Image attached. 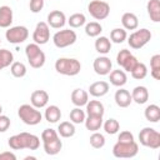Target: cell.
<instances>
[{
	"label": "cell",
	"mask_w": 160,
	"mask_h": 160,
	"mask_svg": "<svg viewBox=\"0 0 160 160\" xmlns=\"http://www.w3.org/2000/svg\"><path fill=\"white\" fill-rule=\"evenodd\" d=\"M59 138V134L56 130L54 129H45L42 132H41V140L42 142H46V141H50V140H54Z\"/></svg>",
	"instance_id": "41"
},
{
	"label": "cell",
	"mask_w": 160,
	"mask_h": 160,
	"mask_svg": "<svg viewBox=\"0 0 160 160\" xmlns=\"http://www.w3.org/2000/svg\"><path fill=\"white\" fill-rule=\"evenodd\" d=\"M30 102L36 109H42L49 102V94L45 90H35L30 96Z\"/></svg>",
	"instance_id": "14"
},
{
	"label": "cell",
	"mask_w": 160,
	"mask_h": 160,
	"mask_svg": "<svg viewBox=\"0 0 160 160\" xmlns=\"http://www.w3.org/2000/svg\"><path fill=\"white\" fill-rule=\"evenodd\" d=\"M14 61V55L8 49H0V70L10 66Z\"/></svg>",
	"instance_id": "34"
},
{
	"label": "cell",
	"mask_w": 160,
	"mask_h": 160,
	"mask_svg": "<svg viewBox=\"0 0 160 160\" xmlns=\"http://www.w3.org/2000/svg\"><path fill=\"white\" fill-rule=\"evenodd\" d=\"M139 141L142 146L150 149L160 148V132L152 128H144L139 132Z\"/></svg>",
	"instance_id": "5"
},
{
	"label": "cell",
	"mask_w": 160,
	"mask_h": 160,
	"mask_svg": "<svg viewBox=\"0 0 160 160\" xmlns=\"http://www.w3.org/2000/svg\"><path fill=\"white\" fill-rule=\"evenodd\" d=\"M25 55L28 58V61L30 64L31 68L34 69H40L44 66L46 56L45 52L40 49V45L32 42V44H28L25 48Z\"/></svg>",
	"instance_id": "4"
},
{
	"label": "cell",
	"mask_w": 160,
	"mask_h": 160,
	"mask_svg": "<svg viewBox=\"0 0 160 160\" xmlns=\"http://www.w3.org/2000/svg\"><path fill=\"white\" fill-rule=\"evenodd\" d=\"M131 99L138 105H142L149 100V90L142 85L135 86L131 91Z\"/></svg>",
	"instance_id": "17"
},
{
	"label": "cell",
	"mask_w": 160,
	"mask_h": 160,
	"mask_svg": "<svg viewBox=\"0 0 160 160\" xmlns=\"http://www.w3.org/2000/svg\"><path fill=\"white\" fill-rule=\"evenodd\" d=\"M44 1L45 0H30V2H29L30 11L34 12V14L40 12L42 10V8H44Z\"/></svg>",
	"instance_id": "42"
},
{
	"label": "cell",
	"mask_w": 160,
	"mask_h": 160,
	"mask_svg": "<svg viewBox=\"0 0 160 160\" xmlns=\"http://www.w3.org/2000/svg\"><path fill=\"white\" fill-rule=\"evenodd\" d=\"M150 74L155 80H160V54H155L150 59Z\"/></svg>",
	"instance_id": "31"
},
{
	"label": "cell",
	"mask_w": 160,
	"mask_h": 160,
	"mask_svg": "<svg viewBox=\"0 0 160 160\" xmlns=\"http://www.w3.org/2000/svg\"><path fill=\"white\" fill-rule=\"evenodd\" d=\"M102 128H104L106 134L114 135V134H116L120 130V124H119V121L116 119L111 118V119H108L105 122H102Z\"/></svg>",
	"instance_id": "37"
},
{
	"label": "cell",
	"mask_w": 160,
	"mask_h": 160,
	"mask_svg": "<svg viewBox=\"0 0 160 160\" xmlns=\"http://www.w3.org/2000/svg\"><path fill=\"white\" fill-rule=\"evenodd\" d=\"M126 39H128L129 46H130L131 49L138 50V49L144 48V46L151 40V32H150V30L142 28V29H140V30H135L134 32H131L130 36L126 38Z\"/></svg>",
	"instance_id": "7"
},
{
	"label": "cell",
	"mask_w": 160,
	"mask_h": 160,
	"mask_svg": "<svg viewBox=\"0 0 160 160\" xmlns=\"http://www.w3.org/2000/svg\"><path fill=\"white\" fill-rule=\"evenodd\" d=\"M130 55H131V51H130V50H128V49H121V50L118 52V55H116V62H118V65L121 66V65L124 64V61L126 60V58L130 56Z\"/></svg>",
	"instance_id": "43"
},
{
	"label": "cell",
	"mask_w": 160,
	"mask_h": 160,
	"mask_svg": "<svg viewBox=\"0 0 160 160\" xmlns=\"http://www.w3.org/2000/svg\"><path fill=\"white\" fill-rule=\"evenodd\" d=\"M146 10L150 20L154 22L160 21V0H149L146 4Z\"/></svg>",
	"instance_id": "23"
},
{
	"label": "cell",
	"mask_w": 160,
	"mask_h": 160,
	"mask_svg": "<svg viewBox=\"0 0 160 160\" xmlns=\"http://www.w3.org/2000/svg\"><path fill=\"white\" fill-rule=\"evenodd\" d=\"M85 128L90 131H98L101 126H102V116H92V115H88V118H85Z\"/></svg>",
	"instance_id": "29"
},
{
	"label": "cell",
	"mask_w": 160,
	"mask_h": 160,
	"mask_svg": "<svg viewBox=\"0 0 160 160\" xmlns=\"http://www.w3.org/2000/svg\"><path fill=\"white\" fill-rule=\"evenodd\" d=\"M32 40L38 45H44L50 40V26L48 25V22L40 21L36 24L32 32Z\"/></svg>",
	"instance_id": "11"
},
{
	"label": "cell",
	"mask_w": 160,
	"mask_h": 160,
	"mask_svg": "<svg viewBox=\"0 0 160 160\" xmlns=\"http://www.w3.org/2000/svg\"><path fill=\"white\" fill-rule=\"evenodd\" d=\"M71 102L75 105V106H85L86 102L89 101V92L82 90V89H75L72 90L71 92Z\"/></svg>",
	"instance_id": "20"
},
{
	"label": "cell",
	"mask_w": 160,
	"mask_h": 160,
	"mask_svg": "<svg viewBox=\"0 0 160 160\" xmlns=\"http://www.w3.org/2000/svg\"><path fill=\"white\" fill-rule=\"evenodd\" d=\"M139 61H138V59L131 54L130 56H128L126 58V60L124 61V64L121 65V68L125 70V71H128V72H131V70L135 68V65L138 64Z\"/></svg>",
	"instance_id": "40"
},
{
	"label": "cell",
	"mask_w": 160,
	"mask_h": 160,
	"mask_svg": "<svg viewBox=\"0 0 160 160\" xmlns=\"http://www.w3.org/2000/svg\"><path fill=\"white\" fill-rule=\"evenodd\" d=\"M102 31V26L98 21H90L85 24V34L90 38H98Z\"/></svg>",
	"instance_id": "30"
},
{
	"label": "cell",
	"mask_w": 160,
	"mask_h": 160,
	"mask_svg": "<svg viewBox=\"0 0 160 160\" xmlns=\"http://www.w3.org/2000/svg\"><path fill=\"white\" fill-rule=\"evenodd\" d=\"M26 66L21 61H12V64L10 65V72L15 78H24L26 75Z\"/></svg>",
	"instance_id": "35"
},
{
	"label": "cell",
	"mask_w": 160,
	"mask_h": 160,
	"mask_svg": "<svg viewBox=\"0 0 160 160\" xmlns=\"http://www.w3.org/2000/svg\"><path fill=\"white\" fill-rule=\"evenodd\" d=\"M121 24L125 30H136L139 26V19L134 12H124L121 16Z\"/></svg>",
	"instance_id": "22"
},
{
	"label": "cell",
	"mask_w": 160,
	"mask_h": 160,
	"mask_svg": "<svg viewBox=\"0 0 160 160\" xmlns=\"http://www.w3.org/2000/svg\"><path fill=\"white\" fill-rule=\"evenodd\" d=\"M0 44H1V38H0Z\"/></svg>",
	"instance_id": "49"
},
{
	"label": "cell",
	"mask_w": 160,
	"mask_h": 160,
	"mask_svg": "<svg viewBox=\"0 0 160 160\" xmlns=\"http://www.w3.org/2000/svg\"><path fill=\"white\" fill-rule=\"evenodd\" d=\"M89 140H90V145L94 149H101L105 145V136L98 131H94Z\"/></svg>",
	"instance_id": "39"
},
{
	"label": "cell",
	"mask_w": 160,
	"mask_h": 160,
	"mask_svg": "<svg viewBox=\"0 0 160 160\" xmlns=\"http://www.w3.org/2000/svg\"><path fill=\"white\" fill-rule=\"evenodd\" d=\"M139 152V145L136 141L131 142H120L118 141L112 146V155L115 158H134Z\"/></svg>",
	"instance_id": "6"
},
{
	"label": "cell",
	"mask_w": 160,
	"mask_h": 160,
	"mask_svg": "<svg viewBox=\"0 0 160 160\" xmlns=\"http://www.w3.org/2000/svg\"><path fill=\"white\" fill-rule=\"evenodd\" d=\"M5 38L10 44H21L29 38V30L22 25L10 26L5 32Z\"/></svg>",
	"instance_id": "10"
},
{
	"label": "cell",
	"mask_w": 160,
	"mask_h": 160,
	"mask_svg": "<svg viewBox=\"0 0 160 160\" xmlns=\"http://www.w3.org/2000/svg\"><path fill=\"white\" fill-rule=\"evenodd\" d=\"M68 24L70 25V28L78 29L86 24V18L82 12H75V14L70 15V18L68 19Z\"/></svg>",
	"instance_id": "32"
},
{
	"label": "cell",
	"mask_w": 160,
	"mask_h": 160,
	"mask_svg": "<svg viewBox=\"0 0 160 160\" xmlns=\"http://www.w3.org/2000/svg\"><path fill=\"white\" fill-rule=\"evenodd\" d=\"M86 114L92 116H104L105 108L101 101L99 100H90L86 102Z\"/></svg>",
	"instance_id": "21"
},
{
	"label": "cell",
	"mask_w": 160,
	"mask_h": 160,
	"mask_svg": "<svg viewBox=\"0 0 160 160\" xmlns=\"http://www.w3.org/2000/svg\"><path fill=\"white\" fill-rule=\"evenodd\" d=\"M18 116L20 118V120L30 126L38 125L40 124V121L42 120V115L41 112L32 105L30 104H22L19 109H18Z\"/></svg>",
	"instance_id": "3"
},
{
	"label": "cell",
	"mask_w": 160,
	"mask_h": 160,
	"mask_svg": "<svg viewBox=\"0 0 160 160\" xmlns=\"http://www.w3.org/2000/svg\"><path fill=\"white\" fill-rule=\"evenodd\" d=\"M109 89H110L109 82H106L104 80H100V81L92 82L89 86V91L88 92L94 98H101V96H104V95H106L109 92Z\"/></svg>",
	"instance_id": "15"
},
{
	"label": "cell",
	"mask_w": 160,
	"mask_h": 160,
	"mask_svg": "<svg viewBox=\"0 0 160 160\" xmlns=\"http://www.w3.org/2000/svg\"><path fill=\"white\" fill-rule=\"evenodd\" d=\"M44 116H45V120H46L48 122L55 124V122H58V121L61 119V110H60V108L56 106V105L46 106Z\"/></svg>",
	"instance_id": "24"
},
{
	"label": "cell",
	"mask_w": 160,
	"mask_h": 160,
	"mask_svg": "<svg viewBox=\"0 0 160 160\" xmlns=\"http://www.w3.org/2000/svg\"><path fill=\"white\" fill-rule=\"evenodd\" d=\"M1 112H2V106L0 105V114H1Z\"/></svg>",
	"instance_id": "48"
},
{
	"label": "cell",
	"mask_w": 160,
	"mask_h": 160,
	"mask_svg": "<svg viewBox=\"0 0 160 160\" xmlns=\"http://www.w3.org/2000/svg\"><path fill=\"white\" fill-rule=\"evenodd\" d=\"M70 121L72 122V124H82L84 121H85V118H86V115H85V111L84 110H81V108H79V106H76V108H74L71 111H70Z\"/></svg>",
	"instance_id": "36"
},
{
	"label": "cell",
	"mask_w": 160,
	"mask_h": 160,
	"mask_svg": "<svg viewBox=\"0 0 160 160\" xmlns=\"http://www.w3.org/2000/svg\"><path fill=\"white\" fill-rule=\"evenodd\" d=\"M131 76L136 80H142L146 75H148V68L144 62H138L135 65V68L131 70Z\"/></svg>",
	"instance_id": "38"
},
{
	"label": "cell",
	"mask_w": 160,
	"mask_h": 160,
	"mask_svg": "<svg viewBox=\"0 0 160 160\" xmlns=\"http://www.w3.org/2000/svg\"><path fill=\"white\" fill-rule=\"evenodd\" d=\"M76 32L71 29H64L60 31H56L52 36V42L56 48L64 49L70 45H72L76 41Z\"/></svg>",
	"instance_id": "8"
},
{
	"label": "cell",
	"mask_w": 160,
	"mask_h": 160,
	"mask_svg": "<svg viewBox=\"0 0 160 160\" xmlns=\"http://www.w3.org/2000/svg\"><path fill=\"white\" fill-rule=\"evenodd\" d=\"M95 50L101 54V55H106L110 52L111 50V41L110 39H108L106 36H98V39L95 40Z\"/></svg>",
	"instance_id": "25"
},
{
	"label": "cell",
	"mask_w": 160,
	"mask_h": 160,
	"mask_svg": "<svg viewBox=\"0 0 160 160\" xmlns=\"http://www.w3.org/2000/svg\"><path fill=\"white\" fill-rule=\"evenodd\" d=\"M109 80L111 85L116 88H122L128 81V76L124 70H111L109 72Z\"/></svg>",
	"instance_id": "18"
},
{
	"label": "cell",
	"mask_w": 160,
	"mask_h": 160,
	"mask_svg": "<svg viewBox=\"0 0 160 160\" xmlns=\"http://www.w3.org/2000/svg\"><path fill=\"white\" fill-rule=\"evenodd\" d=\"M42 146H44V151H45L48 155H56V154H59L60 150L62 149V142H61L60 138H56V139H54V140L42 142Z\"/></svg>",
	"instance_id": "26"
},
{
	"label": "cell",
	"mask_w": 160,
	"mask_h": 160,
	"mask_svg": "<svg viewBox=\"0 0 160 160\" xmlns=\"http://www.w3.org/2000/svg\"><path fill=\"white\" fill-rule=\"evenodd\" d=\"M8 145L12 150H36L40 146V139L39 136L30 134V132H20L16 135H12L9 138Z\"/></svg>",
	"instance_id": "1"
},
{
	"label": "cell",
	"mask_w": 160,
	"mask_h": 160,
	"mask_svg": "<svg viewBox=\"0 0 160 160\" xmlns=\"http://www.w3.org/2000/svg\"><path fill=\"white\" fill-rule=\"evenodd\" d=\"M126 38H128V32L125 29H121V28H115L110 32V41H112L115 44L124 42L126 40Z\"/></svg>",
	"instance_id": "33"
},
{
	"label": "cell",
	"mask_w": 160,
	"mask_h": 160,
	"mask_svg": "<svg viewBox=\"0 0 160 160\" xmlns=\"http://www.w3.org/2000/svg\"><path fill=\"white\" fill-rule=\"evenodd\" d=\"M92 68L98 75L105 76V75H109V72L112 70V62L106 55H102V56H99L94 60Z\"/></svg>",
	"instance_id": "12"
},
{
	"label": "cell",
	"mask_w": 160,
	"mask_h": 160,
	"mask_svg": "<svg viewBox=\"0 0 160 160\" xmlns=\"http://www.w3.org/2000/svg\"><path fill=\"white\" fill-rule=\"evenodd\" d=\"M114 100H115V102L119 108H128L132 102L130 91H128L126 89H122V88L116 90V92L114 95Z\"/></svg>",
	"instance_id": "16"
},
{
	"label": "cell",
	"mask_w": 160,
	"mask_h": 160,
	"mask_svg": "<svg viewBox=\"0 0 160 160\" xmlns=\"http://www.w3.org/2000/svg\"><path fill=\"white\" fill-rule=\"evenodd\" d=\"M88 11L95 20H104L110 14V5L102 0H92L88 5Z\"/></svg>",
	"instance_id": "9"
},
{
	"label": "cell",
	"mask_w": 160,
	"mask_h": 160,
	"mask_svg": "<svg viewBox=\"0 0 160 160\" xmlns=\"http://www.w3.org/2000/svg\"><path fill=\"white\" fill-rule=\"evenodd\" d=\"M55 70L65 76H75L81 70V64L74 58H59L55 61Z\"/></svg>",
	"instance_id": "2"
},
{
	"label": "cell",
	"mask_w": 160,
	"mask_h": 160,
	"mask_svg": "<svg viewBox=\"0 0 160 160\" xmlns=\"http://www.w3.org/2000/svg\"><path fill=\"white\" fill-rule=\"evenodd\" d=\"M12 19H14V14H12V9L8 5H2L0 6V28H10V25L12 24Z\"/></svg>",
	"instance_id": "19"
},
{
	"label": "cell",
	"mask_w": 160,
	"mask_h": 160,
	"mask_svg": "<svg viewBox=\"0 0 160 160\" xmlns=\"http://www.w3.org/2000/svg\"><path fill=\"white\" fill-rule=\"evenodd\" d=\"M144 116L150 122H158L160 120V108L156 104H150L145 108Z\"/></svg>",
	"instance_id": "27"
},
{
	"label": "cell",
	"mask_w": 160,
	"mask_h": 160,
	"mask_svg": "<svg viewBox=\"0 0 160 160\" xmlns=\"http://www.w3.org/2000/svg\"><path fill=\"white\" fill-rule=\"evenodd\" d=\"M10 124H11L10 119L6 115L0 114V132H5L10 128Z\"/></svg>",
	"instance_id": "45"
},
{
	"label": "cell",
	"mask_w": 160,
	"mask_h": 160,
	"mask_svg": "<svg viewBox=\"0 0 160 160\" xmlns=\"http://www.w3.org/2000/svg\"><path fill=\"white\" fill-rule=\"evenodd\" d=\"M25 160H35V156H26Z\"/></svg>",
	"instance_id": "47"
},
{
	"label": "cell",
	"mask_w": 160,
	"mask_h": 160,
	"mask_svg": "<svg viewBox=\"0 0 160 160\" xmlns=\"http://www.w3.org/2000/svg\"><path fill=\"white\" fill-rule=\"evenodd\" d=\"M66 24V16L60 10H52L48 14V25L52 29H60Z\"/></svg>",
	"instance_id": "13"
},
{
	"label": "cell",
	"mask_w": 160,
	"mask_h": 160,
	"mask_svg": "<svg viewBox=\"0 0 160 160\" xmlns=\"http://www.w3.org/2000/svg\"><path fill=\"white\" fill-rule=\"evenodd\" d=\"M0 160H16V155L11 151H2L0 152Z\"/></svg>",
	"instance_id": "46"
},
{
	"label": "cell",
	"mask_w": 160,
	"mask_h": 160,
	"mask_svg": "<svg viewBox=\"0 0 160 160\" xmlns=\"http://www.w3.org/2000/svg\"><path fill=\"white\" fill-rule=\"evenodd\" d=\"M118 141H120V142H131V141H135V140H134L132 132L125 130V131H121V132L119 134Z\"/></svg>",
	"instance_id": "44"
},
{
	"label": "cell",
	"mask_w": 160,
	"mask_h": 160,
	"mask_svg": "<svg viewBox=\"0 0 160 160\" xmlns=\"http://www.w3.org/2000/svg\"><path fill=\"white\" fill-rule=\"evenodd\" d=\"M75 125L71 121H62L58 126V134L61 138H71L75 135Z\"/></svg>",
	"instance_id": "28"
}]
</instances>
